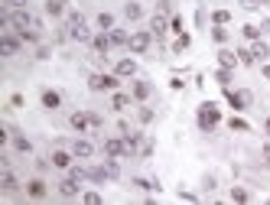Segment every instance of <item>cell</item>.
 Segmentation results:
<instances>
[{
    "instance_id": "44",
    "label": "cell",
    "mask_w": 270,
    "mask_h": 205,
    "mask_svg": "<svg viewBox=\"0 0 270 205\" xmlns=\"http://www.w3.org/2000/svg\"><path fill=\"white\" fill-rule=\"evenodd\" d=\"M169 26H173L176 33H183V20H179V16H173V20H169Z\"/></svg>"
},
{
    "instance_id": "13",
    "label": "cell",
    "mask_w": 270,
    "mask_h": 205,
    "mask_svg": "<svg viewBox=\"0 0 270 205\" xmlns=\"http://www.w3.org/2000/svg\"><path fill=\"white\" fill-rule=\"evenodd\" d=\"M92 46H95V52H98V56H107L114 42H111V36H107V30H98V36L92 39Z\"/></svg>"
},
{
    "instance_id": "29",
    "label": "cell",
    "mask_w": 270,
    "mask_h": 205,
    "mask_svg": "<svg viewBox=\"0 0 270 205\" xmlns=\"http://www.w3.org/2000/svg\"><path fill=\"white\" fill-rule=\"evenodd\" d=\"M215 82H218L221 88H228L231 85V69H218V72H215Z\"/></svg>"
},
{
    "instance_id": "24",
    "label": "cell",
    "mask_w": 270,
    "mask_h": 205,
    "mask_svg": "<svg viewBox=\"0 0 270 205\" xmlns=\"http://www.w3.org/2000/svg\"><path fill=\"white\" fill-rule=\"evenodd\" d=\"M107 36H111L114 46H127V42H130V33L127 30H118V26H114V30H107Z\"/></svg>"
},
{
    "instance_id": "30",
    "label": "cell",
    "mask_w": 270,
    "mask_h": 205,
    "mask_svg": "<svg viewBox=\"0 0 270 205\" xmlns=\"http://www.w3.org/2000/svg\"><path fill=\"white\" fill-rule=\"evenodd\" d=\"M189 46H192V36H189V33H179V39H176L173 49H176V52H186Z\"/></svg>"
},
{
    "instance_id": "39",
    "label": "cell",
    "mask_w": 270,
    "mask_h": 205,
    "mask_svg": "<svg viewBox=\"0 0 270 205\" xmlns=\"http://www.w3.org/2000/svg\"><path fill=\"white\" fill-rule=\"evenodd\" d=\"M228 127H231V130H241V133H244V130H248V121H244V118H231V121H228Z\"/></svg>"
},
{
    "instance_id": "35",
    "label": "cell",
    "mask_w": 270,
    "mask_h": 205,
    "mask_svg": "<svg viewBox=\"0 0 270 205\" xmlns=\"http://www.w3.org/2000/svg\"><path fill=\"white\" fill-rule=\"evenodd\" d=\"M69 176H75L78 183H85V179H88V169H85V166H69Z\"/></svg>"
},
{
    "instance_id": "45",
    "label": "cell",
    "mask_w": 270,
    "mask_h": 205,
    "mask_svg": "<svg viewBox=\"0 0 270 205\" xmlns=\"http://www.w3.org/2000/svg\"><path fill=\"white\" fill-rule=\"evenodd\" d=\"M260 33H264V36H267V33H270V16H267L264 23H260Z\"/></svg>"
},
{
    "instance_id": "7",
    "label": "cell",
    "mask_w": 270,
    "mask_h": 205,
    "mask_svg": "<svg viewBox=\"0 0 270 205\" xmlns=\"http://www.w3.org/2000/svg\"><path fill=\"white\" fill-rule=\"evenodd\" d=\"M228 101H231V108L235 111H244L254 104V95L248 92V88H238V92H228Z\"/></svg>"
},
{
    "instance_id": "26",
    "label": "cell",
    "mask_w": 270,
    "mask_h": 205,
    "mask_svg": "<svg viewBox=\"0 0 270 205\" xmlns=\"http://www.w3.org/2000/svg\"><path fill=\"white\" fill-rule=\"evenodd\" d=\"M104 173H107V179H118V176H121L118 156H107V160H104Z\"/></svg>"
},
{
    "instance_id": "10",
    "label": "cell",
    "mask_w": 270,
    "mask_h": 205,
    "mask_svg": "<svg viewBox=\"0 0 270 205\" xmlns=\"http://www.w3.org/2000/svg\"><path fill=\"white\" fill-rule=\"evenodd\" d=\"M130 95H133V101H147V98L153 95V85L143 82V78H133V82H130Z\"/></svg>"
},
{
    "instance_id": "14",
    "label": "cell",
    "mask_w": 270,
    "mask_h": 205,
    "mask_svg": "<svg viewBox=\"0 0 270 205\" xmlns=\"http://www.w3.org/2000/svg\"><path fill=\"white\" fill-rule=\"evenodd\" d=\"M7 130H10V140H13V150H16V153H33V144L23 137V133H16V127H7Z\"/></svg>"
},
{
    "instance_id": "28",
    "label": "cell",
    "mask_w": 270,
    "mask_h": 205,
    "mask_svg": "<svg viewBox=\"0 0 270 205\" xmlns=\"http://www.w3.org/2000/svg\"><path fill=\"white\" fill-rule=\"evenodd\" d=\"M241 33H244V36L254 42V39H260L264 36V33H260V26H254V23H248V26H241Z\"/></svg>"
},
{
    "instance_id": "33",
    "label": "cell",
    "mask_w": 270,
    "mask_h": 205,
    "mask_svg": "<svg viewBox=\"0 0 270 205\" xmlns=\"http://www.w3.org/2000/svg\"><path fill=\"white\" fill-rule=\"evenodd\" d=\"M82 202L85 205H101L104 199H101V192H82Z\"/></svg>"
},
{
    "instance_id": "32",
    "label": "cell",
    "mask_w": 270,
    "mask_h": 205,
    "mask_svg": "<svg viewBox=\"0 0 270 205\" xmlns=\"http://www.w3.org/2000/svg\"><path fill=\"white\" fill-rule=\"evenodd\" d=\"M98 30H114V16L111 13H98Z\"/></svg>"
},
{
    "instance_id": "8",
    "label": "cell",
    "mask_w": 270,
    "mask_h": 205,
    "mask_svg": "<svg viewBox=\"0 0 270 205\" xmlns=\"http://www.w3.org/2000/svg\"><path fill=\"white\" fill-rule=\"evenodd\" d=\"M101 150H104V156H127V147H124V137H107L104 144H101Z\"/></svg>"
},
{
    "instance_id": "12",
    "label": "cell",
    "mask_w": 270,
    "mask_h": 205,
    "mask_svg": "<svg viewBox=\"0 0 270 205\" xmlns=\"http://www.w3.org/2000/svg\"><path fill=\"white\" fill-rule=\"evenodd\" d=\"M69 124H72V130H78V133L92 130V118H88V111H75V114L69 118Z\"/></svg>"
},
{
    "instance_id": "25",
    "label": "cell",
    "mask_w": 270,
    "mask_h": 205,
    "mask_svg": "<svg viewBox=\"0 0 270 205\" xmlns=\"http://www.w3.org/2000/svg\"><path fill=\"white\" fill-rule=\"evenodd\" d=\"M65 4H69V0H46V13L52 16V20H56V16L65 13Z\"/></svg>"
},
{
    "instance_id": "6",
    "label": "cell",
    "mask_w": 270,
    "mask_h": 205,
    "mask_svg": "<svg viewBox=\"0 0 270 205\" xmlns=\"http://www.w3.org/2000/svg\"><path fill=\"white\" fill-rule=\"evenodd\" d=\"M59 195L62 199H82V183H78L75 176H65V179L59 183Z\"/></svg>"
},
{
    "instance_id": "18",
    "label": "cell",
    "mask_w": 270,
    "mask_h": 205,
    "mask_svg": "<svg viewBox=\"0 0 270 205\" xmlns=\"http://www.w3.org/2000/svg\"><path fill=\"white\" fill-rule=\"evenodd\" d=\"M130 101H133V95H124V92H114V95H111V108H114V111H127Z\"/></svg>"
},
{
    "instance_id": "38",
    "label": "cell",
    "mask_w": 270,
    "mask_h": 205,
    "mask_svg": "<svg viewBox=\"0 0 270 205\" xmlns=\"http://www.w3.org/2000/svg\"><path fill=\"white\" fill-rule=\"evenodd\" d=\"M133 186H140V189H147V192H153V189H160V186L153 183V179H143V176H137V179H133Z\"/></svg>"
},
{
    "instance_id": "9",
    "label": "cell",
    "mask_w": 270,
    "mask_h": 205,
    "mask_svg": "<svg viewBox=\"0 0 270 205\" xmlns=\"http://www.w3.org/2000/svg\"><path fill=\"white\" fill-rule=\"evenodd\" d=\"M72 153H75V160H92L95 156V144L85 137H78L75 144H72Z\"/></svg>"
},
{
    "instance_id": "42",
    "label": "cell",
    "mask_w": 270,
    "mask_h": 205,
    "mask_svg": "<svg viewBox=\"0 0 270 205\" xmlns=\"http://www.w3.org/2000/svg\"><path fill=\"white\" fill-rule=\"evenodd\" d=\"M49 56H52L49 46H39V49H36V59H49Z\"/></svg>"
},
{
    "instance_id": "16",
    "label": "cell",
    "mask_w": 270,
    "mask_h": 205,
    "mask_svg": "<svg viewBox=\"0 0 270 205\" xmlns=\"http://www.w3.org/2000/svg\"><path fill=\"white\" fill-rule=\"evenodd\" d=\"M26 195H30V199H46V183H42V179H30V183H26Z\"/></svg>"
},
{
    "instance_id": "34",
    "label": "cell",
    "mask_w": 270,
    "mask_h": 205,
    "mask_svg": "<svg viewBox=\"0 0 270 205\" xmlns=\"http://www.w3.org/2000/svg\"><path fill=\"white\" fill-rule=\"evenodd\" d=\"M238 59H241V65H254V52H251V49H238Z\"/></svg>"
},
{
    "instance_id": "17",
    "label": "cell",
    "mask_w": 270,
    "mask_h": 205,
    "mask_svg": "<svg viewBox=\"0 0 270 205\" xmlns=\"http://www.w3.org/2000/svg\"><path fill=\"white\" fill-rule=\"evenodd\" d=\"M59 104H62V95L52 92V88H46V92H42V108H46V111H56Z\"/></svg>"
},
{
    "instance_id": "5",
    "label": "cell",
    "mask_w": 270,
    "mask_h": 205,
    "mask_svg": "<svg viewBox=\"0 0 270 205\" xmlns=\"http://www.w3.org/2000/svg\"><path fill=\"white\" fill-rule=\"evenodd\" d=\"M20 33H10V30H7L4 33V36H0V56H4V59H10V56H16V52H20Z\"/></svg>"
},
{
    "instance_id": "19",
    "label": "cell",
    "mask_w": 270,
    "mask_h": 205,
    "mask_svg": "<svg viewBox=\"0 0 270 205\" xmlns=\"http://www.w3.org/2000/svg\"><path fill=\"white\" fill-rule=\"evenodd\" d=\"M238 62H241V59H238V52H231V49H218V65H221V69H235Z\"/></svg>"
},
{
    "instance_id": "27",
    "label": "cell",
    "mask_w": 270,
    "mask_h": 205,
    "mask_svg": "<svg viewBox=\"0 0 270 205\" xmlns=\"http://www.w3.org/2000/svg\"><path fill=\"white\" fill-rule=\"evenodd\" d=\"M212 39L218 42V46H224V42H228V30H224V26H218V23H215V26H212Z\"/></svg>"
},
{
    "instance_id": "20",
    "label": "cell",
    "mask_w": 270,
    "mask_h": 205,
    "mask_svg": "<svg viewBox=\"0 0 270 205\" xmlns=\"http://www.w3.org/2000/svg\"><path fill=\"white\" fill-rule=\"evenodd\" d=\"M72 160H75V153L56 150V153H52V166H56V169H69V166H72Z\"/></svg>"
},
{
    "instance_id": "3",
    "label": "cell",
    "mask_w": 270,
    "mask_h": 205,
    "mask_svg": "<svg viewBox=\"0 0 270 205\" xmlns=\"http://www.w3.org/2000/svg\"><path fill=\"white\" fill-rule=\"evenodd\" d=\"M118 72H114V75H101V72H98V75H92V78H88V88H92V92H118Z\"/></svg>"
},
{
    "instance_id": "15",
    "label": "cell",
    "mask_w": 270,
    "mask_h": 205,
    "mask_svg": "<svg viewBox=\"0 0 270 205\" xmlns=\"http://www.w3.org/2000/svg\"><path fill=\"white\" fill-rule=\"evenodd\" d=\"M114 72H118L121 78H133V75H137V62H133V59H121L118 65H114Z\"/></svg>"
},
{
    "instance_id": "22",
    "label": "cell",
    "mask_w": 270,
    "mask_h": 205,
    "mask_svg": "<svg viewBox=\"0 0 270 205\" xmlns=\"http://www.w3.org/2000/svg\"><path fill=\"white\" fill-rule=\"evenodd\" d=\"M251 52H254V59H257V62H267V56H270V46H267L264 39H254V42H251Z\"/></svg>"
},
{
    "instance_id": "11",
    "label": "cell",
    "mask_w": 270,
    "mask_h": 205,
    "mask_svg": "<svg viewBox=\"0 0 270 205\" xmlns=\"http://www.w3.org/2000/svg\"><path fill=\"white\" fill-rule=\"evenodd\" d=\"M150 33L156 39H163L166 33H169V20H166V13H153V20H150Z\"/></svg>"
},
{
    "instance_id": "31",
    "label": "cell",
    "mask_w": 270,
    "mask_h": 205,
    "mask_svg": "<svg viewBox=\"0 0 270 205\" xmlns=\"http://www.w3.org/2000/svg\"><path fill=\"white\" fill-rule=\"evenodd\" d=\"M212 23L228 26V23H231V13H228V10H215V13H212Z\"/></svg>"
},
{
    "instance_id": "21",
    "label": "cell",
    "mask_w": 270,
    "mask_h": 205,
    "mask_svg": "<svg viewBox=\"0 0 270 205\" xmlns=\"http://www.w3.org/2000/svg\"><path fill=\"white\" fill-rule=\"evenodd\" d=\"M0 189H4V192H16V176L10 173V166H4V173H0Z\"/></svg>"
},
{
    "instance_id": "4",
    "label": "cell",
    "mask_w": 270,
    "mask_h": 205,
    "mask_svg": "<svg viewBox=\"0 0 270 205\" xmlns=\"http://www.w3.org/2000/svg\"><path fill=\"white\" fill-rule=\"evenodd\" d=\"M150 42H153V33H147V30H137V33H130L127 49L133 52V56H143V52L150 49Z\"/></svg>"
},
{
    "instance_id": "40",
    "label": "cell",
    "mask_w": 270,
    "mask_h": 205,
    "mask_svg": "<svg viewBox=\"0 0 270 205\" xmlns=\"http://www.w3.org/2000/svg\"><path fill=\"white\" fill-rule=\"evenodd\" d=\"M88 118H92V130H101V127H104V121H101V114H95V111H88Z\"/></svg>"
},
{
    "instance_id": "36",
    "label": "cell",
    "mask_w": 270,
    "mask_h": 205,
    "mask_svg": "<svg viewBox=\"0 0 270 205\" xmlns=\"http://www.w3.org/2000/svg\"><path fill=\"white\" fill-rule=\"evenodd\" d=\"M251 195H248V189H241V186H235V189H231V202H248Z\"/></svg>"
},
{
    "instance_id": "43",
    "label": "cell",
    "mask_w": 270,
    "mask_h": 205,
    "mask_svg": "<svg viewBox=\"0 0 270 205\" xmlns=\"http://www.w3.org/2000/svg\"><path fill=\"white\" fill-rule=\"evenodd\" d=\"M150 121H153V111L143 108V111H140V124H150Z\"/></svg>"
},
{
    "instance_id": "2",
    "label": "cell",
    "mask_w": 270,
    "mask_h": 205,
    "mask_svg": "<svg viewBox=\"0 0 270 205\" xmlns=\"http://www.w3.org/2000/svg\"><path fill=\"white\" fill-rule=\"evenodd\" d=\"M195 121H199V127H202L205 133H212V130L221 124V114H218V108H215L212 101H205V104H199V114H195Z\"/></svg>"
},
{
    "instance_id": "1",
    "label": "cell",
    "mask_w": 270,
    "mask_h": 205,
    "mask_svg": "<svg viewBox=\"0 0 270 205\" xmlns=\"http://www.w3.org/2000/svg\"><path fill=\"white\" fill-rule=\"evenodd\" d=\"M65 36L69 39H75V42H92L95 39V33L88 30V20L78 10H72L69 16H65Z\"/></svg>"
},
{
    "instance_id": "46",
    "label": "cell",
    "mask_w": 270,
    "mask_h": 205,
    "mask_svg": "<svg viewBox=\"0 0 270 205\" xmlns=\"http://www.w3.org/2000/svg\"><path fill=\"white\" fill-rule=\"evenodd\" d=\"M260 72H264V78L270 82V65H267V62H264V69H260Z\"/></svg>"
},
{
    "instance_id": "23",
    "label": "cell",
    "mask_w": 270,
    "mask_h": 205,
    "mask_svg": "<svg viewBox=\"0 0 270 205\" xmlns=\"http://www.w3.org/2000/svg\"><path fill=\"white\" fill-rule=\"evenodd\" d=\"M124 16H127L130 23H133V20H140V16H143V7L137 4V0H127V4H124Z\"/></svg>"
},
{
    "instance_id": "37",
    "label": "cell",
    "mask_w": 270,
    "mask_h": 205,
    "mask_svg": "<svg viewBox=\"0 0 270 205\" xmlns=\"http://www.w3.org/2000/svg\"><path fill=\"white\" fill-rule=\"evenodd\" d=\"M270 0H241V7H244V10H260V7H267Z\"/></svg>"
},
{
    "instance_id": "47",
    "label": "cell",
    "mask_w": 270,
    "mask_h": 205,
    "mask_svg": "<svg viewBox=\"0 0 270 205\" xmlns=\"http://www.w3.org/2000/svg\"><path fill=\"white\" fill-rule=\"evenodd\" d=\"M264 130H267V133H270V118H267V121H264Z\"/></svg>"
},
{
    "instance_id": "41",
    "label": "cell",
    "mask_w": 270,
    "mask_h": 205,
    "mask_svg": "<svg viewBox=\"0 0 270 205\" xmlns=\"http://www.w3.org/2000/svg\"><path fill=\"white\" fill-rule=\"evenodd\" d=\"M26 4H30V0H4L7 10H20V7H26Z\"/></svg>"
}]
</instances>
